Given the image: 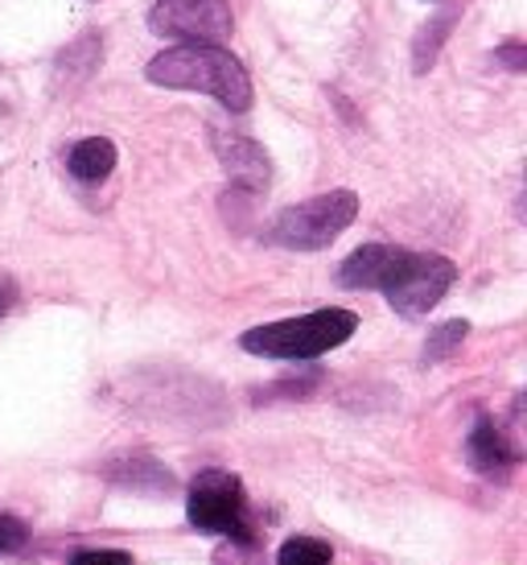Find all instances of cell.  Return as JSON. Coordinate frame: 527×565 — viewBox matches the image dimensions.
Returning a JSON list of instances; mask_svg holds the SVG:
<instances>
[{
  "mask_svg": "<svg viewBox=\"0 0 527 565\" xmlns=\"http://www.w3.org/2000/svg\"><path fill=\"white\" fill-rule=\"evenodd\" d=\"M458 281V265L441 252L363 244L338 265L342 289H379L400 318H424Z\"/></svg>",
  "mask_w": 527,
  "mask_h": 565,
  "instance_id": "obj_1",
  "label": "cell"
},
{
  "mask_svg": "<svg viewBox=\"0 0 527 565\" xmlns=\"http://www.w3.org/2000/svg\"><path fill=\"white\" fill-rule=\"evenodd\" d=\"M149 83L170 87V92H202L218 99L227 111L251 108V75L248 66L223 46H173L161 50L153 63L144 66Z\"/></svg>",
  "mask_w": 527,
  "mask_h": 565,
  "instance_id": "obj_2",
  "label": "cell"
},
{
  "mask_svg": "<svg viewBox=\"0 0 527 565\" xmlns=\"http://www.w3.org/2000/svg\"><path fill=\"white\" fill-rule=\"evenodd\" d=\"M358 315L342 310V306H326L301 318H280V322H264L239 334V347L248 355L260 360H318L334 347H342L346 339H355Z\"/></svg>",
  "mask_w": 527,
  "mask_h": 565,
  "instance_id": "obj_3",
  "label": "cell"
},
{
  "mask_svg": "<svg viewBox=\"0 0 527 565\" xmlns=\"http://www.w3.org/2000/svg\"><path fill=\"white\" fill-rule=\"evenodd\" d=\"M186 520L198 533L227 536L232 545H256V520L244 491V479L235 471L211 467L198 471L186 491Z\"/></svg>",
  "mask_w": 527,
  "mask_h": 565,
  "instance_id": "obj_4",
  "label": "cell"
},
{
  "mask_svg": "<svg viewBox=\"0 0 527 565\" xmlns=\"http://www.w3.org/2000/svg\"><path fill=\"white\" fill-rule=\"evenodd\" d=\"M358 220V194L355 190H330L318 199H305L297 206H284L272 227L264 232L268 244L289 252H322Z\"/></svg>",
  "mask_w": 527,
  "mask_h": 565,
  "instance_id": "obj_5",
  "label": "cell"
},
{
  "mask_svg": "<svg viewBox=\"0 0 527 565\" xmlns=\"http://www.w3.org/2000/svg\"><path fill=\"white\" fill-rule=\"evenodd\" d=\"M149 30L182 46H223L235 30V13L227 0H157Z\"/></svg>",
  "mask_w": 527,
  "mask_h": 565,
  "instance_id": "obj_6",
  "label": "cell"
},
{
  "mask_svg": "<svg viewBox=\"0 0 527 565\" xmlns=\"http://www.w3.org/2000/svg\"><path fill=\"white\" fill-rule=\"evenodd\" d=\"M519 446L515 438L495 422V417H486L482 413L474 429H470V438H465V462L482 475V479H491V483H512V475L519 471Z\"/></svg>",
  "mask_w": 527,
  "mask_h": 565,
  "instance_id": "obj_7",
  "label": "cell"
},
{
  "mask_svg": "<svg viewBox=\"0 0 527 565\" xmlns=\"http://www.w3.org/2000/svg\"><path fill=\"white\" fill-rule=\"evenodd\" d=\"M211 145H215L218 166L227 170V178L239 190L264 194V190L272 186V161L264 153V145H256L244 132H223V128H211Z\"/></svg>",
  "mask_w": 527,
  "mask_h": 565,
  "instance_id": "obj_8",
  "label": "cell"
},
{
  "mask_svg": "<svg viewBox=\"0 0 527 565\" xmlns=\"http://www.w3.org/2000/svg\"><path fill=\"white\" fill-rule=\"evenodd\" d=\"M116 161H120V153H116V145L108 137H83V141L66 149V170H71L75 182H87V186L104 182L116 170Z\"/></svg>",
  "mask_w": 527,
  "mask_h": 565,
  "instance_id": "obj_9",
  "label": "cell"
},
{
  "mask_svg": "<svg viewBox=\"0 0 527 565\" xmlns=\"http://www.w3.org/2000/svg\"><path fill=\"white\" fill-rule=\"evenodd\" d=\"M458 17H462V4H445V9L417 33V42H412V71H417V75H424V71L437 63L441 42L453 33V21H458Z\"/></svg>",
  "mask_w": 527,
  "mask_h": 565,
  "instance_id": "obj_10",
  "label": "cell"
},
{
  "mask_svg": "<svg viewBox=\"0 0 527 565\" xmlns=\"http://www.w3.org/2000/svg\"><path fill=\"white\" fill-rule=\"evenodd\" d=\"M277 565H334V550L322 536H289L277 550Z\"/></svg>",
  "mask_w": 527,
  "mask_h": 565,
  "instance_id": "obj_11",
  "label": "cell"
},
{
  "mask_svg": "<svg viewBox=\"0 0 527 565\" xmlns=\"http://www.w3.org/2000/svg\"><path fill=\"white\" fill-rule=\"evenodd\" d=\"M465 334H470V322H465V318H450V322L433 327V330H429V343H424V363L450 360L453 351L462 347Z\"/></svg>",
  "mask_w": 527,
  "mask_h": 565,
  "instance_id": "obj_12",
  "label": "cell"
},
{
  "mask_svg": "<svg viewBox=\"0 0 527 565\" xmlns=\"http://www.w3.org/2000/svg\"><path fill=\"white\" fill-rule=\"evenodd\" d=\"M30 545V529H25V520L9 516V512H0V557H13Z\"/></svg>",
  "mask_w": 527,
  "mask_h": 565,
  "instance_id": "obj_13",
  "label": "cell"
},
{
  "mask_svg": "<svg viewBox=\"0 0 527 565\" xmlns=\"http://www.w3.org/2000/svg\"><path fill=\"white\" fill-rule=\"evenodd\" d=\"M71 565H132V553L125 550H78Z\"/></svg>",
  "mask_w": 527,
  "mask_h": 565,
  "instance_id": "obj_14",
  "label": "cell"
},
{
  "mask_svg": "<svg viewBox=\"0 0 527 565\" xmlns=\"http://www.w3.org/2000/svg\"><path fill=\"white\" fill-rule=\"evenodd\" d=\"M495 63H503L507 71H515V75H524V71H527L524 42H507V46H498L495 50Z\"/></svg>",
  "mask_w": 527,
  "mask_h": 565,
  "instance_id": "obj_15",
  "label": "cell"
},
{
  "mask_svg": "<svg viewBox=\"0 0 527 565\" xmlns=\"http://www.w3.org/2000/svg\"><path fill=\"white\" fill-rule=\"evenodd\" d=\"M13 306H17V281L9 273H0V318L9 315Z\"/></svg>",
  "mask_w": 527,
  "mask_h": 565,
  "instance_id": "obj_16",
  "label": "cell"
}]
</instances>
